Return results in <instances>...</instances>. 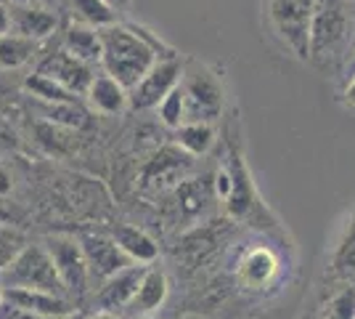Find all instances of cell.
<instances>
[{
    "mask_svg": "<svg viewBox=\"0 0 355 319\" xmlns=\"http://www.w3.org/2000/svg\"><path fill=\"white\" fill-rule=\"evenodd\" d=\"M101 67L106 75L119 80L128 91H133L135 85L144 80L148 69L162 59L151 43L144 40V35L138 32L135 24H112L101 30Z\"/></svg>",
    "mask_w": 355,
    "mask_h": 319,
    "instance_id": "6da1fadb",
    "label": "cell"
},
{
    "mask_svg": "<svg viewBox=\"0 0 355 319\" xmlns=\"http://www.w3.org/2000/svg\"><path fill=\"white\" fill-rule=\"evenodd\" d=\"M353 3L350 0H315L311 27V61L315 67H331L345 59L353 27Z\"/></svg>",
    "mask_w": 355,
    "mask_h": 319,
    "instance_id": "7a4b0ae2",
    "label": "cell"
},
{
    "mask_svg": "<svg viewBox=\"0 0 355 319\" xmlns=\"http://www.w3.org/2000/svg\"><path fill=\"white\" fill-rule=\"evenodd\" d=\"M0 288L45 290V293L69 295L59 272H56V263L51 259L48 247L37 243L21 245V250L11 259V263L0 272Z\"/></svg>",
    "mask_w": 355,
    "mask_h": 319,
    "instance_id": "3957f363",
    "label": "cell"
},
{
    "mask_svg": "<svg viewBox=\"0 0 355 319\" xmlns=\"http://www.w3.org/2000/svg\"><path fill=\"white\" fill-rule=\"evenodd\" d=\"M313 11L315 0H266L270 30L300 61H311Z\"/></svg>",
    "mask_w": 355,
    "mask_h": 319,
    "instance_id": "277c9868",
    "label": "cell"
},
{
    "mask_svg": "<svg viewBox=\"0 0 355 319\" xmlns=\"http://www.w3.org/2000/svg\"><path fill=\"white\" fill-rule=\"evenodd\" d=\"M180 88L186 96V122H212L223 115L225 88H223L220 77L209 67L193 59L186 61Z\"/></svg>",
    "mask_w": 355,
    "mask_h": 319,
    "instance_id": "5b68a950",
    "label": "cell"
},
{
    "mask_svg": "<svg viewBox=\"0 0 355 319\" xmlns=\"http://www.w3.org/2000/svg\"><path fill=\"white\" fill-rule=\"evenodd\" d=\"M43 245L48 247L51 259L56 263V272H59L69 298L85 295L93 277H90L88 259H85V250H83L80 240H74V237H48Z\"/></svg>",
    "mask_w": 355,
    "mask_h": 319,
    "instance_id": "8992f818",
    "label": "cell"
},
{
    "mask_svg": "<svg viewBox=\"0 0 355 319\" xmlns=\"http://www.w3.org/2000/svg\"><path fill=\"white\" fill-rule=\"evenodd\" d=\"M180 77H183V61L178 56L159 59L130 91V106L133 109H157L164 96H170L180 85Z\"/></svg>",
    "mask_w": 355,
    "mask_h": 319,
    "instance_id": "52a82bcc",
    "label": "cell"
},
{
    "mask_svg": "<svg viewBox=\"0 0 355 319\" xmlns=\"http://www.w3.org/2000/svg\"><path fill=\"white\" fill-rule=\"evenodd\" d=\"M37 72L53 77L56 83H61L64 88H69V91L77 93V96H85L90 88V83H93V77H96L90 64L72 56L64 46H61L59 51H53V54H48V56L40 61Z\"/></svg>",
    "mask_w": 355,
    "mask_h": 319,
    "instance_id": "ba28073f",
    "label": "cell"
},
{
    "mask_svg": "<svg viewBox=\"0 0 355 319\" xmlns=\"http://www.w3.org/2000/svg\"><path fill=\"white\" fill-rule=\"evenodd\" d=\"M83 250H85V259L90 266V277L93 279H101L106 282L109 277H114L117 272L128 269L133 261L122 253V247L114 243V237H101V234H80L77 237Z\"/></svg>",
    "mask_w": 355,
    "mask_h": 319,
    "instance_id": "9c48e42d",
    "label": "cell"
},
{
    "mask_svg": "<svg viewBox=\"0 0 355 319\" xmlns=\"http://www.w3.org/2000/svg\"><path fill=\"white\" fill-rule=\"evenodd\" d=\"M56 27H59V16L48 6H40V3L11 6V35L40 43L45 38H51Z\"/></svg>",
    "mask_w": 355,
    "mask_h": 319,
    "instance_id": "30bf717a",
    "label": "cell"
},
{
    "mask_svg": "<svg viewBox=\"0 0 355 319\" xmlns=\"http://www.w3.org/2000/svg\"><path fill=\"white\" fill-rule=\"evenodd\" d=\"M146 269L141 263H130L128 269L117 272L114 277H109L104 285L96 293V304L101 311H117V309H128L133 304L138 285L144 279Z\"/></svg>",
    "mask_w": 355,
    "mask_h": 319,
    "instance_id": "8fae6325",
    "label": "cell"
},
{
    "mask_svg": "<svg viewBox=\"0 0 355 319\" xmlns=\"http://www.w3.org/2000/svg\"><path fill=\"white\" fill-rule=\"evenodd\" d=\"M6 301L14 306H21L27 311L43 314V317L67 319L74 314V304L69 295L59 293H45V290H24V288H3Z\"/></svg>",
    "mask_w": 355,
    "mask_h": 319,
    "instance_id": "7c38bea8",
    "label": "cell"
},
{
    "mask_svg": "<svg viewBox=\"0 0 355 319\" xmlns=\"http://www.w3.org/2000/svg\"><path fill=\"white\" fill-rule=\"evenodd\" d=\"M228 173H231V181H234V189H231V197L225 199V205H228V213L234 215V218H247L254 208H257V197H254V186L250 181V170H247V163H244V157L239 152L236 147H231V152H228Z\"/></svg>",
    "mask_w": 355,
    "mask_h": 319,
    "instance_id": "4fadbf2b",
    "label": "cell"
},
{
    "mask_svg": "<svg viewBox=\"0 0 355 319\" xmlns=\"http://www.w3.org/2000/svg\"><path fill=\"white\" fill-rule=\"evenodd\" d=\"M85 99H88V104L93 112L106 115V117H114V115H122V112L128 109V104H130V91H128L119 80L101 72V75L93 77Z\"/></svg>",
    "mask_w": 355,
    "mask_h": 319,
    "instance_id": "5bb4252c",
    "label": "cell"
},
{
    "mask_svg": "<svg viewBox=\"0 0 355 319\" xmlns=\"http://www.w3.org/2000/svg\"><path fill=\"white\" fill-rule=\"evenodd\" d=\"M61 46L67 48L72 56H77L80 61L90 64V67H93V64H101L104 46H101V30H96V27H88V24H83V22L67 24Z\"/></svg>",
    "mask_w": 355,
    "mask_h": 319,
    "instance_id": "9a60e30c",
    "label": "cell"
},
{
    "mask_svg": "<svg viewBox=\"0 0 355 319\" xmlns=\"http://www.w3.org/2000/svg\"><path fill=\"white\" fill-rule=\"evenodd\" d=\"M167 293H170V282H167V274L162 269H146L141 285H138V293H135L133 304L128 309H133L138 314H151L154 309L167 301Z\"/></svg>",
    "mask_w": 355,
    "mask_h": 319,
    "instance_id": "2e32d148",
    "label": "cell"
},
{
    "mask_svg": "<svg viewBox=\"0 0 355 319\" xmlns=\"http://www.w3.org/2000/svg\"><path fill=\"white\" fill-rule=\"evenodd\" d=\"M114 243L122 247V253L133 263H154L159 256L157 243L138 227H117L114 229Z\"/></svg>",
    "mask_w": 355,
    "mask_h": 319,
    "instance_id": "e0dca14e",
    "label": "cell"
},
{
    "mask_svg": "<svg viewBox=\"0 0 355 319\" xmlns=\"http://www.w3.org/2000/svg\"><path fill=\"white\" fill-rule=\"evenodd\" d=\"M276 259L273 253L266 250V247H257V250H250L244 261H241V269H239V277L247 288H263L270 282V277L276 274Z\"/></svg>",
    "mask_w": 355,
    "mask_h": 319,
    "instance_id": "ac0fdd59",
    "label": "cell"
},
{
    "mask_svg": "<svg viewBox=\"0 0 355 319\" xmlns=\"http://www.w3.org/2000/svg\"><path fill=\"white\" fill-rule=\"evenodd\" d=\"M69 8H72L74 22H83L96 30L117 24V11L106 0H69Z\"/></svg>",
    "mask_w": 355,
    "mask_h": 319,
    "instance_id": "d6986e66",
    "label": "cell"
},
{
    "mask_svg": "<svg viewBox=\"0 0 355 319\" xmlns=\"http://www.w3.org/2000/svg\"><path fill=\"white\" fill-rule=\"evenodd\" d=\"M178 133V147L191 157H199V154H207L215 144V128L212 122H186L175 131Z\"/></svg>",
    "mask_w": 355,
    "mask_h": 319,
    "instance_id": "ffe728a7",
    "label": "cell"
},
{
    "mask_svg": "<svg viewBox=\"0 0 355 319\" xmlns=\"http://www.w3.org/2000/svg\"><path fill=\"white\" fill-rule=\"evenodd\" d=\"M24 88H27L35 99H40L43 104H80L77 93H72L69 88H64L53 77L40 75V72H35V75L27 77Z\"/></svg>",
    "mask_w": 355,
    "mask_h": 319,
    "instance_id": "44dd1931",
    "label": "cell"
},
{
    "mask_svg": "<svg viewBox=\"0 0 355 319\" xmlns=\"http://www.w3.org/2000/svg\"><path fill=\"white\" fill-rule=\"evenodd\" d=\"M40 43L35 40H27V38H19V35H3L0 38V67L3 69H16L21 64L35 56Z\"/></svg>",
    "mask_w": 355,
    "mask_h": 319,
    "instance_id": "7402d4cb",
    "label": "cell"
},
{
    "mask_svg": "<svg viewBox=\"0 0 355 319\" xmlns=\"http://www.w3.org/2000/svg\"><path fill=\"white\" fill-rule=\"evenodd\" d=\"M331 266H334L337 277H353L355 274V215L347 221V229H345L340 245L334 250Z\"/></svg>",
    "mask_w": 355,
    "mask_h": 319,
    "instance_id": "603a6c76",
    "label": "cell"
},
{
    "mask_svg": "<svg viewBox=\"0 0 355 319\" xmlns=\"http://www.w3.org/2000/svg\"><path fill=\"white\" fill-rule=\"evenodd\" d=\"M157 115H159L162 125H167L170 131H178L180 125H186V96H183L180 85L170 96H164L162 104L157 106Z\"/></svg>",
    "mask_w": 355,
    "mask_h": 319,
    "instance_id": "cb8c5ba5",
    "label": "cell"
},
{
    "mask_svg": "<svg viewBox=\"0 0 355 319\" xmlns=\"http://www.w3.org/2000/svg\"><path fill=\"white\" fill-rule=\"evenodd\" d=\"M43 115L51 122H61L67 128L85 125V112L80 109V104H43Z\"/></svg>",
    "mask_w": 355,
    "mask_h": 319,
    "instance_id": "d4e9b609",
    "label": "cell"
},
{
    "mask_svg": "<svg viewBox=\"0 0 355 319\" xmlns=\"http://www.w3.org/2000/svg\"><path fill=\"white\" fill-rule=\"evenodd\" d=\"M326 319H355V288L342 290L340 295L331 298Z\"/></svg>",
    "mask_w": 355,
    "mask_h": 319,
    "instance_id": "484cf974",
    "label": "cell"
},
{
    "mask_svg": "<svg viewBox=\"0 0 355 319\" xmlns=\"http://www.w3.org/2000/svg\"><path fill=\"white\" fill-rule=\"evenodd\" d=\"M21 245H24V240H21L19 231H14V229H8L0 224V272L11 263V259L21 250Z\"/></svg>",
    "mask_w": 355,
    "mask_h": 319,
    "instance_id": "4316f807",
    "label": "cell"
},
{
    "mask_svg": "<svg viewBox=\"0 0 355 319\" xmlns=\"http://www.w3.org/2000/svg\"><path fill=\"white\" fill-rule=\"evenodd\" d=\"M0 319H53V317H43V314H35V311H27V309H21V306L8 304V301L3 298V304H0Z\"/></svg>",
    "mask_w": 355,
    "mask_h": 319,
    "instance_id": "83f0119b",
    "label": "cell"
},
{
    "mask_svg": "<svg viewBox=\"0 0 355 319\" xmlns=\"http://www.w3.org/2000/svg\"><path fill=\"white\" fill-rule=\"evenodd\" d=\"M11 35V6L0 0V38Z\"/></svg>",
    "mask_w": 355,
    "mask_h": 319,
    "instance_id": "f1b7e54d",
    "label": "cell"
},
{
    "mask_svg": "<svg viewBox=\"0 0 355 319\" xmlns=\"http://www.w3.org/2000/svg\"><path fill=\"white\" fill-rule=\"evenodd\" d=\"M8 192H11V173L0 165V197L8 195Z\"/></svg>",
    "mask_w": 355,
    "mask_h": 319,
    "instance_id": "f546056e",
    "label": "cell"
},
{
    "mask_svg": "<svg viewBox=\"0 0 355 319\" xmlns=\"http://www.w3.org/2000/svg\"><path fill=\"white\" fill-rule=\"evenodd\" d=\"M345 101L350 106H355V75L350 77V83H347V88H345Z\"/></svg>",
    "mask_w": 355,
    "mask_h": 319,
    "instance_id": "4dcf8cb0",
    "label": "cell"
},
{
    "mask_svg": "<svg viewBox=\"0 0 355 319\" xmlns=\"http://www.w3.org/2000/svg\"><path fill=\"white\" fill-rule=\"evenodd\" d=\"M85 319H122V317H117L114 311H96V314H90Z\"/></svg>",
    "mask_w": 355,
    "mask_h": 319,
    "instance_id": "1f68e13d",
    "label": "cell"
},
{
    "mask_svg": "<svg viewBox=\"0 0 355 319\" xmlns=\"http://www.w3.org/2000/svg\"><path fill=\"white\" fill-rule=\"evenodd\" d=\"M347 72L355 75V51H353V56H350V61H347Z\"/></svg>",
    "mask_w": 355,
    "mask_h": 319,
    "instance_id": "d6a6232c",
    "label": "cell"
},
{
    "mask_svg": "<svg viewBox=\"0 0 355 319\" xmlns=\"http://www.w3.org/2000/svg\"><path fill=\"white\" fill-rule=\"evenodd\" d=\"M24 3H35V0H8V6H24Z\"/></svg>",
    "mask_w": 355,
    "mask_h": 319,
    "instance_id": "836d02e7",
    "label": "cell"
},
{
    "mask_svg": "<svg viewBox=\"0 0 355 319\" xmlns=\"http://www.w3.org/2000/svg\"><path fill=\"white\" fill-rule=\"evenodd\" d=\"M35 3H40V6H48V8H51V3H56V0H35Z\"/></svg>",
    "mask_w": 355,
    "mask_h": 319,
    "instance_id": "e575fe53",
    "label": "cell"
},
{
    "mask_svg": "<svg viewBox=\"0 0 355 319\" xmlns=\"http://www.w3.org/2000/svg\"><path fill=\"white\" fill-rule=\"evenodd\" d=\"M106 3H112V6H119V3H122V0H106Z\"/></svg>",
    "mask_w": 355,
    "mask_h": 319,
    "instance_id": "d590c367",
    "label": "cell"
},
{
    "mask_svg": "<svg viewBox=\"0 0 355 319\" xmlns=\"http://www.w3.org/2000/svg\"><path fill=\"white\" fill-rule=\"evenodd\" d=\"M3 298H6V295H3V288H0V304H3Z\"/></svg>",
    "mask_w": 355,
    "mask_h": 319,
    "instance_id": "8d00e7d4",
    "label": "cell"
},
{
    "mask_svg": "<svg viewBox=\"0 0 355 319\" xmlns=\"http://www.w3.org/2000/svg\"><path fill=\"white\" fill-rule=\"evenodd\" d=\"M144 319H159V317H144Z\"/></svg>",
    "mask_w": 355,
    "mask_h": 319,
    "instance_id": "74e56055",
    "label": "cell"
},
{
    "mask_svg": "<svg viewBox=\"0 0 355 319\" xmlns=\"http://www.w3.org/2000/svg\"><path fill=\"white\" fill-rule=\"evenodd\" d=\"M350 3H353V11H355V0H350Z\"/></svg>",
    "mask_w": 355,
    "mask_h": 319,
    "instance_id": "f35d334b",
    "label": "cell"
},
{
    "mask_svg": "<svg viewBox=\"0 0 355 319\" xmlns=\"http://www.w3.org/2000/svg\"><path fill=\"white\" fill-rule=\"evenodd\" d=\"M3 3H8V0H3Z\"/></svg>",
    "mask_w": 355,
    "mask_h": 319,
    "instance_id": "ab89813d",
    "label": "cell"
},
{
    "mask_svg": "<svg viewBox=\"0 0 355 319\" xmlns=\"http://www.w3.org/2000/svg\"><path fill=\"white\" fill-rule=\"evenodd\" d=\"M302 319H308V317H302Z\"/></svg>",
    "mask_w": 355,
    "mask_h": 319,
    "instance_id": "60d3db41",
    "label": "cell"
}]
</instances>
